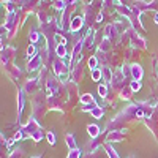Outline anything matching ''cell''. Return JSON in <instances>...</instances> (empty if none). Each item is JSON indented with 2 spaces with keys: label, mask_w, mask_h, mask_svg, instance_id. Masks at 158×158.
Returning <instances> with one entry per match:
<instances>
[{
  "label": "cell",
  "mask_w": 158,
  "mask_h": 158,
  "mask_svg": "<svg viewBox=\"0 0 158 158\" xmlns=\"http://www.w3.org/2000/svg\"><path fill=\"white\" fill-rule=\"evenodd\" d=\"M100 95H101V97H104V95H106V87L100 85Z\"/></svg>",
  "instance_id": "obj_6"
},
{
  "label": "cell",
  "mask_w": 158,
  "mask_h": 158,
  "mask_svg": "<svg viewBox=\"0 0 158 158\" xmlns=\"http://www.w3.org/2000/svg\"><path fill=\"white\" fill-rule=\"evenodd\" d=\"M101 114H103V112H101V109H98V108H97V109H94V115H95V117H101Z\"/></svg>",
  "instance_id": "obj_5"
},
{
  "label": "cell",
  "mask_w": 158,
  "mask_h": 158,
  "mask_svg": "<svg viewBox=\"0 0 158 158\" xmlns=\"http://www.w3.org/2000/svg\"><path fill=\"white\" fill-rule=\"evenodd\" d=\"M87 130H89L90 136H94V138H95V136H98V133H100V128H98L97 125H90Z\"/></svg>",
  "instance_id": "obj_1"
},
{
  "label": "cell",
  "mask_w": 158,
  "mask_h": 158,
  "mask_svg": "<svg viewBox=\"0 0 158 158\" xmlns=\"http://www.w3.org/2000/svg\"><path fill=\"white\" fill-rule=\"evenodd\" d=\"M48 139H49L51 144H56V136L52 135V133H48Z\"/></svg>",
  "instance_id": "obj_2"
},
{
  "label": "cell",
  "mask_w": 158,
  "mask_h": 158,
  "mask_svg": "<svg viewBox=\"0 0 158 158\" xmlns=\"http://www.w3.org/2000/svg\"><path fill=\"white\" fill-rule=\"evenodd\" d=\"M133 90H139V82H133Z\"/></svg>",
  "instance_id": "obj_7"
},
{
  "label": "cell",
  "mask_w": 158,
  "mask_h": 158,
  "mask_svg": "<svg viewBox=\"0 0 158 158\" xmlns=\"http://www.w3.org/2000/svg\"><path fill=\"white\" fill-rule=\"evenodd\" d=\"M92 77H94L95 81H98V79H100V71H98V70H95V71H94V74H92Z\"/></svg>",
  "instance_id": "obj_4"
},
{
  "label": "cell",
  "mask_w": 158,
  "mask_h": 158,
  "mask_svg": "<svg viewBox=\"0 0 158 158\" xmlns=\"http://www.w3.org/2000/svg\"><path fill=\"white\" fill-rule=\"evenodd\" d=\"M95 65H97V59H90V60H89V67H90V68H94Z\"/></svg>",
  "instance_id": "obj_3"
}]
</instances>
